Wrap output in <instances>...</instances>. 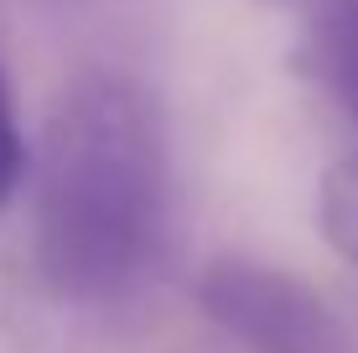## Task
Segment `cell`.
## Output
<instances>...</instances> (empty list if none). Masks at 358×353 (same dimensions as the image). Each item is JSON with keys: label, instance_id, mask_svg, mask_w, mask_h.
I'll use <instances>...</instances> for the list:
<instances>
[{"label": "cell", "instance_id": "1", "mask_svg": "<svg viewBox=\"0 0 358 353\" xmlns=\"http://www.w3.org/2000/svg\"><path fill=\"white\" fill-rule=\"evenodd\" d=\"M171 218L166 109L125 68H78L57 89L36 151L31 245L68 301H115L156 271Z\"/></svg>", "mask_w": 358, "mask_h": 353}, {"label": "cell", "instance_id": "2", "mask_svg": "<svg viewBox=\"0 0 358 353\" xmlns=\"http://www.w3.org/2000/svg\"><path fill=\"white\" fill-rule=\"evenodd\" d=\"M197 307L250 353H358L348 322L312 281L255 254H213L197 271Z\"/></svg>", "mask_w": 358, "mask_h": 353}, {"label": "cell", "instance_id": "3", "mask_svg": "<svg viewBox=\"0 0 358 353\" xmlns=\"http://www.w3.org/2000/svg\"><path fill=\"white\" fill-rule=\"evenodd\" d=\"M296 68L358 125V0H317L306 10Z\"/></svg>", "mask_w": 358, "mask_h": 353}, {"label": "cell", "instance_id": "4", "mask_svg": "<svg viewBox=\"0 0 358 353\" xmlns=\"http://www.w3.org/2000/svg\"><path fill=\"white\" fill-rule=\"evenodd\" d=\"M317 224L327 245L358 271V151L338 156L317 182Z\"/></svg>", "mask_w": 358, "mask_h": 353}, {"label": "cell", "instance_id": "5", "mask_svg": "<svg viewBox=\"0 0 358 353\" xmlns=\"http://www.w3.org/2000/svg\"><path fill=\"white\" fill-rule=\"evenodd\" d=\"M21 177H27V141H21L16 125V99H10V83L6 68H0V208L16 198Z\"/></svg>", "mask_w": 358, "mask_h": 353}, {"label": "cell", "instance_id": "6", "mask_svg": "<svg viewBox=\"0 0 358 353\" xmlns=\"http://www.w3.org/2000/svg\"><path fill=\"white\" fill-rule=\"evenodd\" d=\"M265 6H301V10H312L317 0H265Z\"/></svg>", "mask_w": 358, "mask_h": 353}]
</instances>
